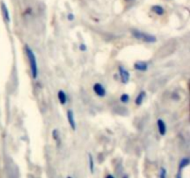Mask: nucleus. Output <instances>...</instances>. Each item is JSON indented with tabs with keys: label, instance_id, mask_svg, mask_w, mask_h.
Here are the masks:
<instances>
[{
	"label": "nucleus",
	"instance_id": "1",
	"mask_svg": "<svg viewBox=\"0 0 190 178\" xmlns=\"http://www.w3.org/2000/svg\"><path fill=\"white\" fill-rule=\"evenodd\" d=\"M25 52H26L27 58H28L29 63H30V70H31L32 77L35 80V79H37L38 77V64H37L36 57H35V54L34 53L33 49L27 45L25 46Z\"/></svg>",
	"mask_w": 190,
	"mask_h": 178
},
{
	"label": "nucleus",
	"instance_id": "2",
	"mask_svg": "<svg viewBox=\"0 0 190 178\" xmlns=\"http://www.w3.org/2000/svg\"><path fill=\"white\" fill-rule=\"evenodd\" d=\"M132 34L134 35V38L139 39V40H142L146 43H156L157 42V37L155 36V35L146 34V33H144V32H141L138 30H133Z\"/></svg>",
	"mask_w": 190,
	"mask_h": 178
},
{
	"label": "nucleus",
	"instance_id": "3",
	"mask_svg": "<svg viewBox=\"0 0 190 178\" xmlns=\"http://www.w3.org/2000/svg\"><path fill=\"white\" fill-rule=\"evenodd\" d=\"M119 75L122 84H127L130 80V73L124 66H119Z\"/></svg>",
	"mask_w": 190,
	"mask_h": 178
},
{
	"label": "nucleus",
	"instance_id": "4",
	"mask_svg": "<svg viewBox=\"0 0 190 178\" xmlns=\"http://www.w3.org/2000/svg\"><path fill=\"white\" fill-rule=\"evenodd\" d=\"M93 90H94L95 94H96L97 97H104L107 94L105 87L100 84V83H96V84L93 85Z\"/></svg>",
	"mask_w": 190,
	"mask_h": 178
},
{
	"label": "nucleus",
	"instance_id": "5",
	"mask_svg": "<svg viewBox=\"0 0 190 178\" xmlns=\"http://www.w3.org/2000/svg\"><path fill=\"white\" fill-rule=\"evenodd\" d=\"M157 126H158V131L160 136H165L166 132H167V126H166L165 122L162 119H158L157 121Z\"/></svg>",
	"mask_w": 190,
	"mask_h": 178
},
{
	"label": "nucleus",
	"instance_id": "6",
	"mask_svg": "<svg viewBox=\"0 0 190 178\" xmlns=\"http://www.w3.org/2000/svg\"><path fill=\"white\" fill-rule=\"evenodd\" d=\"M67 119H68V122L73 130H76V122L74 119V114L72 109L67 110Z\"/></svg>",
	"mask_w": 190,
	"mask_h": 178
},
{
	"label": "nucleus",
	"instance_id": "7",
	"mask_svg": "<svg viewBox=\"0 0 190 178\" xmlns=\"http://www.w3.org/2000/svg\"><path fill=\"white\" fill-rule=\"evenodd\" d=\"M134 70L139 71V72H146L148 69V65L145 61H136L134 64Z\"/></svg>",
	"mask_w": 190,
	"mask_h": 178
},
{
	"label": "nucleus",
	"instance_id": "8",
	"mask_svg": "<svg viewBox=\"0 0 190 178\" xmlns=\"http://www.w3.org/2000/svg\"><path fill=\"white\" fill-rule=\"evenodd\" d=\"M1 9H2V13H3L4 19H5L6 22L9 23L10 22V15H9V9H7V7L5 3L1 4Z\"/></svg>",
	"mask_w": 190,
	"mask_h": 178
},
{
	"label": "nucleus",
	"instance_id": "9",
	"mask_svg": "<svg viewBox=\"0 0 190 178\" xmlns=\"http://www.w3.org/2000/svg\"><path fill=\"white\" fill-rule=\"evenodd\" d=\"M58 98L59 103L61 105H65L67 103V101H68V97H67L66 93L63 90H59L58 92Z\"/></svg>",
	"mask_w": 190,
	"mask_h": 178
},
{
	"label": "nucleus",
	"instance_id": "10",
	"mask_svg": "<svg viewBox=\"0 0 190 178\" xmlns=\"http://www.w3.org/2000/svg\"><path fill=\"white\" fill-rule=\"evenodd\" d=\"M146 96V94L145 91H141V92L136 96V99H134V104H136V106H141L145 99Z\"/></svg>",
	"mask_w": 190,
	"mask_h": 178
},
{
	"label": "nucleus",
	"instance_id": "11",
	"mask_svg": "<svg viewBox=\"0 0 190 178\" xmlns=\"http://www.w3.org/2000/svg\"><path fill=\"white\" fill-rule=\"evenodd\" d=\"M189 163H190V161H189L188 158H187V157L183 158V159L180 161L179 165H178V171L182 172V170L187 167V166H188Z\"/></svg>",
	"mask_w": 190,
	"mask_h": 178
},
{
	"label": "nucleus",
	"instance_id": "12",
	"mask_svg": "<svg viewBox=\"0 0 190 178\" xmlns=\"http://www.w3.org/2000/svg\"><path fill=\"white\" fill-rule=\"evenodd\" d=\"M151 10L153 11L154 13H156L157 15H159V16L163 15V13H164V9H163V7H162L161 6H159V5L153 6L152 9H151Z\"/></svg>",
	"mask_w": 190,
	"mask_h": 178
},
{
	"label": "nucleus",
	"instance_id": "13",
	"mask_svg": "<svg viewBox=\"0 0 190 178\" xmlns=\"http://www.w3.org/2000/svg\"><path fill=\"white\" fill-rule=\"evenodd\" d=\"M88 160H89V169H90V173H93L95 171V163H94V159L91 154H88Z\"/></svg>",
	"mask_w": 190,
	"mask_h": 178
},
{
	"label": "nucleus",
	"instance_id": "14",
	"mask_svg": "<svg viewBox=\"0 0 190 178\" xmlns=\"http://www.w3.org/2000/svg\"><path fill=\"white\" fill-rule=\"evenodd\" d=\"M130 100V97L128 94H122L120 97V101L124 104H127Z\"/></svg>",
	"mask_w": 190,
	"mask_h": 178
},
{
	"label": "nucleus",
	"instance_id": "15",
	"mask_svg": "<svg viewBox=\"0 0 190 178\" xmlns=\"http://www.w3.org/2000/svg\"><path fill=\"white\" fill-rule=\"evenodd\" d=\"M160 178H167V171L164 167L160 169Z\"/></svg>",
	"mask_w": 190,
	"mask_h": 178
},
{
	"label": "nucleus",
	"instance_id": "16",
	"mask_svg": "<svg viewBox=\"0 0 190 178\" xmlns=\"http://www.w3.org/2000/svg\"><path fill=\"white\" fill-rule=\"evenodd\" d=\"M52 136H53V138L55 140H58L59 138V133H58V129H54L52 131Z\"/></svg>",
	"mask_w": 190,
	"mask_h": 178
},
{
	"label": "nucleus",
	"instance_id": "17",
	"mask_svg": "<svg viewBox=\"0 0 190 178\" xmlns=\"http://www.w3.org/2000/svg\"><path fill=\"white\" fill-rule=\"evenodd\" d=\"M79 49H80V51H82V52H85V51L87 50V46L85 44H81L79 46Z\"/></svg>",
	"mask_w": 190,
	"mask_h": 178
},
{
	"label": "nucleus",
	"instance_id": "18",
	"mask_svg": "<svg viewBox=\"0 0 190 178\" xmlns=\"http://www.w3.org/2000/svg\"><path fill=\"white\" fill-rule=\"evenodd\" d=\"M175 178H183V176H182V173L180 171H178V173H176Z\"/></svg>",
	"mask_w": 190,
	"mask_h": 178
},
{
	"label": "nucleus",
	"instance_id": "19",
	"mask_svg": "<svg viewBox=\"0 0 190 178\" xmlns=\"http://www.w3.org/2000/svg\"><path fill=\"white\" fill-rule=\"evenodd\" d=\"M73 19H74L73 14H69L68 15V19H69V21H73Z\"/></svg>",
	"mask_w": 190,
	"mask_h": 178
},
{
	"label": "nucleus",
	"instance_id": "20",
	"mask_svg": "<svg viewBox=\"0 0 190 178\" xmlns=\"http://www.w3.org/2000/svg\"><path fill=\"white\" fill-rule=\"evenodd\" d=\"M106 178H115V177H114L112 175H108L106 176Z\"/></svg>",
	"mask_w": 190,
	"mask_h": 178
},
{
	"label": "nucleus",
	"instance_id": "21",
	"mask_svg": "<svg viewBox=\"0 0 190 178\" xmlns=\"http://www.w3.org/2000/svg\"><path fill=\"white\" fill-rule=\"evenodd\" d=\"M122 178H128V175H124L122 176Z\"/></svg>",
	"mask_w": 190,
	"mask_h": 178
},
{
	"label": "nucleus",
	"instance_id": "22",
	"mask_svg": "<svg viewBox=\"0 0 190 178\" xmlns=\"http://www.w3.org/2000/svg\"><path fill=\"white\" fill-rule=\"evenodd\" d=\"M67 178H73V177H72V176H68V177H67Z\"/></svg>",
	"mask_w": 190,
	"mask_h": 178
},
{
	"label": "nucleus",
	"instance_id": "23",
	"mask_svg": "<svg viewBox=\"0 0 190 178\" xmlns=\"http://www.w3.org/2000/svg\"><path fill=\"white\" fill-rule=\"evenodd\" d=\"M126 1H129V0H126Z\"/></svg>",
	"mask_w": 190,
	"mask_h": 178
}]
</instances>
